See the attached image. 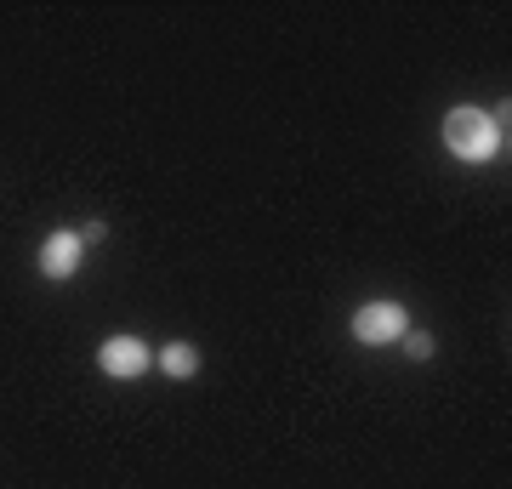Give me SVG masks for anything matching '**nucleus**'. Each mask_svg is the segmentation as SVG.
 Listing matches in <instances>:
<instances>
[{"mask_svg":"<svg viewBox=\"0 0 512 489\" xmlns=\"http://www.w3.org/2000/svg\"><path fill=\"white\" fill-rule=\"evenodd\" d=\"M501 143H507V131H501L495 114H484V109H450L444 114V148H450L456 160L484 165V160H495Z\"/></svg>","mask_w":512,"mask_h":489,"instance_id":"f257e3e1","label":"nucleus"},{"mask_svg":"<svg viewBox=\"0 0 512 489\" xmlns=\"http://www.w3.org/2000/svg\"><path fill=\"white\" fill-rule=\"evenodd\" d=\"M404 330H410V313H404L399 302H365V308L353 313V336H359L365 347L399 342Z\"/></svg>","mask_w":512,"mask_h":489,"instance_id":"f03ea898","label":"nucleus"},{"mask_svg":"<svg viewBox=\"0 0 512 489\" xmlns=\"http://www.w3.org/2000/svg\"><path fill=\"white\" fill-rule=\"evenodd\" d=\"M148 359H154V353H148L143 336H109V342L97 347V364H103V376H120V381L143 376Z\"/></svg>","mask_w":512,"mask_h":489,"instance_id":"7ed1b4c3","label":"nucleus"},{"mask_svg":"<svg viewBox=\"0 0 512 489\" xmlns=\"http://www.w3.org/2000/svg\"><path fill=\"white\" fill-rule=\"evenodd\" d=\"M80 256H86V239L80 234H46V245H40V273L46 279H69L80 268Z\"/></svg>","mask_w":512,"mask_h":489,"instance_id":"20e7f679","label":"nucleus"},{"mask_svg":"<svg viewBox=\"0 0 512 489\" xmlns=\"http://www.w3.org/2000/svg\"><path fill=\"white\" fill-rule=\"evenodd\" d=\"M160 370L183 381V376H194V370H200V353H194L188 342H171V347H160Z\"/></svg>","mask_w":512,"mask_h":489,"instance_id":"39448f33","label":"nucleus"},{"mask_svg":"<svg viewBox=\"0 0 512 489\" xmlns=\"http://www.w3.org/2000/svg\"><path fill=\"white\" fill-rule=\"evenodd\" d=\"M410 359H433V336H427V330H410Z\"/></svg>","mask_w":512,"mask_h":489,"instance_id":"423d86ee","label":"nucleus"},{"mask_svg":"<svg viewBox=\"0 0 512 489\" xmlns=\"http://www.w3.org/2000/svg\"><path fill=\"white\" fill-rule=\"evenodd\" d=\"M103 234H109V228H103V222H97V217L86 222V228H80V239H86V245H97V239H103Z\"/></svg>","mask_w":512,"mask_h":489,"instance_id":"0eeeda50","label":"nucleus"}]
</instances>
